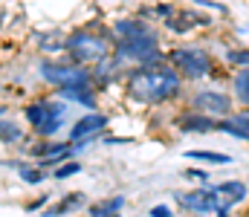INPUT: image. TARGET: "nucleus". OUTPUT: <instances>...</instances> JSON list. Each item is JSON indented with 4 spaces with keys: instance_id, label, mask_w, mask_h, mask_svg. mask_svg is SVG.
<instances>
[{
    "instance_id": "c756f323",
    "label": "nucleus",
    "mask_w": 249,
    "mask_h": 217,
    "mask_svg": "<svg viewBox=\"0 0 249 217\" xmlns=\"http://www.w3.org/2000/svg\"><path fill=\"white\" fill-rule=\"evenodd\" d=\"M6 113H9V104H3V101H0V116H6Z\"/></svg>"
},
{
    "instance_id": "a878e982",
    "label": "nucleus",
    "mask_w": 249,
    "mask_h": 217,
    "mask_svg": "<svg viewBox=\"0 0 249 217\" xmlns=\"http://www.w3.org/2000/svg\"><path fill=\"white\" fill-rule=\"evenodd\" d=\"M50 203H53V194H50V191H44V194H38L35 200H29L23 212H29V215H35V212H44V209H47Z\"/></svg>"
},
{
    "instance_id": "bb28decb",
    "label": "nucleus",
    "mask_w": 249,
    "mask_h": 217,
    "mask_svg": "<svg viewBox=\"0 0 249 217\" xmlns=\"http://www.w3.org/2000/svg\"><path fill=\"white\" fill-rule=\"evenodd\" d=\"M191 6H203V9H212L217 15H229V6L220 3V0H191Z\"/></svg>"
},
{
    "instance_id": "7ed1b4c3",
    "label": "nucleus",
    "mask_w": 249,
    "mask_h": 217,
    "mask_svg": "<svg viewBox=\"0 0 249 217\" xmlns=\"http://www.w3.org/2000/svg\"><path fill=\"white\" fill-rule=\"evenodd\" d=\"M113 55V32L110 26H99V20L75 26L64 38V58L81 67H93Z\"/></svg>"
},
{
    "instance_id": "f03ea898",
    "label": "nucleus",
    "mask_w": 249,
    "mask_h": 217,
    "mask_svg": "<svg viewBox=\"0 0 249 217\" xmlns=\"http://www.w3.org/2000/svg\"><path fill=\"white\" fill-rule=\"evenodd\" d=\"M113 32V55L124 67L136 64H162L165 61V47H162V32L136 15L116 17L110 23Z\"/></svg>"
},
{
    "instance_id": "cd10ccee",
    "label": "nucleus",
    "mask_w": 249,
    "mask_h": 217,
    "mask_svg": "<svg viewBox=\"0 0 249 217\" xmlns=\"http://www.w3.org/2000/svg\"><path fill=\"white\" fill-rule=\"evenodd\" d=\"M148 217H177V212H174L168 203H157V206L148 209Z\"/></svg>"
},
{
    "instance_id": "6ab92c4d",
    "label": "nucleus",
    "mask_w": 249,
    "mask_h": 217,
    "mask_svg": "<svg viewBox=\"0 0 249 217\" xmlns=\"http://www.w3.org/2000/svg\"><path fill=\"white\" fill-rule=\"evenodd\" d=\"M183 156L191 162H206V165H232V153H223V150H209V148H191L183 150Z\"/></svg>"
},
{
    "instance_id": "20e7f679",
    "label": "nucleus",
    "mask_w": 249,
    "mask_h": 217,
    "mask_svg": "<svg viewBox=\"0 0 249 217\" xmlns=\"http://www.w3.org/2000/svg\"><path fill=\"white\" fill-rule=\"evenodd\" d=\"M20 116H23V125L38 139H55L67 128L70 101L58 99L55 93H38V96H32V99L23 101Z\"/></svg>"
},
{
    "instance_id": "9d476101",
    "label": "nucleus",
    "mask_w": 249,
    "mask_h": 217,
    "mask_svg": "<svg viewBox=\"0 0 249 217\" xmlns=\"http://www.w3.org/2000/svg\"><path fill=\"white\" fill-rule=\"evenodd\" d=\"M171 125L180 131V134H186V136H203V134H217V119L214 116H206V113H197V110H191L186 104V110H180L174 119H171Z\"/></svg>"
},
{
    "instance_id": "f8f14e48",
    "label": "nucleus",
    "mask_w": 249,
    "mask_h": 217,
    "mask_svg": "<svg viewBox=\"0 0 249 217\" xmlns=\"http://www.w3.org/2000/svg\"><path fill=\"white\" fill-rule=\"evenodd\" d=\"M217 134H226L238 142L249 145V107H235L229 116L217 119Z\"/></svg>"
},
{
    "instance_id": "aec40b11",
    "label": "nucleus",
    "mask_w": 249,
    "mask_h": 217,
    "mask_svg": "<svg viewBox=\"0 0 249 217\" xmlns=\"http://www.w3.org/2000/svg\"><path fill=\"white\" fill-rule=\"evenodd\" d=\"M229 93L235 96V104L238 107H249V67L247 70H232L229 75Z\"/></svg>"
},
{
    "instance_id": "0eeeda50",
    "label": "nucleus",
    "mask_w": 249,
    "mask_h": 217,
    "mask_svg": "<svg viewBox=\"0 0 249 217\" xmlns=\"http://www.w3.org/2000/svg\"><path fill=\"white\" fill-rule=\"evenodd\" d=\"M110 122H113V119H110V113H105V110H87L84 116H78L75 122H70L67 139L72 142L75 156H78L81 150H87L93 142H99V139L107 134Z\"/></svg>"
},
{
    "instance_id": "ddd939ff",
    "label": "nucleus",
    "mask_w": 249,
    "mask_h": 217,
    "mask_svg": "<svg viewBox=\"0 0 249 217\" xmlns=\"http://www.w3.org/2000/svg\"><path fill=\"white\" fill-rule=\"evenodd\" d=\"M53 93L58 99H64V101L75 104V107H84V110H99V104H102L99 87H58Z\"/></svg>"
},
{
    "instance_id": "c85d7f7f",
    "label": "nucleus",
    "mask_w": 249,
    "mask_h": 217,
    "mask_svg": "<svg viewBox=\"0 0 249 217\" xmlns=\"http://www.w3.org/2000/svg\"><path fill=\"white\" fill-rule=\"evenodd\" d=\"M99 142H105V145H133L136 139H133V136H113V134H105Z\"/></svg>"
},
{
    "instance_id": "39448f33",
    "label": "nucleus",
    "mask_w": 249,
    "mask_h": 217,
    "mask_svg": "<svg viewBox=\"0 0 249 217\" xmlns=\"http://www.w3.org/2000/svg\"><path fill=\"white\" fill-rule=\"evenodd\" d=\"M165 61L174 67V70L183 75V81H191V84H200L206 81L212 72L217 70V58L209 47L203 44H194V41H186V44H174L165 50Z\"/></svg>"
},
{
    "instance_id": "9b49d317",
    "label": "nucleus",
    "mask_w": 249,
    "mask_h": 217,
    "mask_svg": "<svg viewBox=\"0 0 249 217\" xmlns=\"http://www.w3.org/2000/svg\"><path fill=\"white\" fill-rule=\"evenodd\" d=\"M214 188L220 194V212H235L249 200V183L244 180H223V183H214Z\"/></svg>"
},
{
    "instance_id": "423d86ee",
    "label": "nucleus",
    "mask_w": 249,
    "mask_h": 217,
    "mask_svg": "<svg viewBox=\"0 0 249 217\" xmlns=\"http://www.w3.org/2000/svg\"><path fill=\"white\" fill-rule=\"evenodd\" d=\"M38 78L50 87V90H58V87H96L93 81V72L90 67H81V64H72V61H58V58H41L38 61Z\"/></svg>"
},
{
    "instance_id": "f257e3e1",
    "label": "nucleus",
    "mask_w": 249,
    "mask_h": 217,
    "mask_svg": "<svg viewBox=\"0 0 249 217\" xmlns=\"http://www.w3.org/2000/svg\"><path fill=\"white\" fill-rule=\"evenodd\" d=\"M122 93L124 99H130L142 107H162L168 101L183 99L186 81L168 61H162V64H136V67L124 70Z\"/></svg>"
},
{
    "instance_id": "393cba45",
    "label": "nucleus",
    "mask_w": 249,
    "mask_h": 217,
    "mask_svg": "<svg viewBox=\"0 0 249 217\" xmlns=\"http://www.w3.org/2000/svg\"><path fill=\"white\" fill-rule=\"evenodd\" d=\"M183 180H188V183H212V174L206 168L188 165V168H183Z\"/></svg>"
},
{
    "instance_id": "7c9ffc66",
    "label": "nucleus",
    "mask_w": 249,
    "mask_h": 217,
    "mask_svg": "<svg viewBox=\"0 0 249 217\" xmlns=\"http://www.w3.org/2000/svg\"><path fill=\"white\" fill-rule=\"evenodd\" d=\"M214 217H235V215H232V212H217Z\"/></svg>"
},
{
    "instance_id": "5701e85b",
    "label": "nucleus",
    "mask_w": 249,
    "mask_h": 217,
    "mask_svg": "<svg viewBox=\"0 0 249 217\" xmlns=\"http://www.w3.org/2000/svg\"><path fill=\"white\" fill-rule=\"evenodd\" d=\"M81 171H84V162H78V159H67V162H61L58 168L50 171V180L64 183V180H70V177H75V174H81Z\"/></svg>"
},
{
    "instance_id": "412c9836",
    "label": "nucleus",
    "mask_w": 249,
    "mask_h": 217,
    "mask_svg": "<svg viewBox=\"0 0 249 217\" xmlns=\"http://www.w3.org/2000/svg\"><path fill=\"white\" fill-rule=\"evenodd\" d=\"M223 64L229 70H247L249 67V47L244 44H232L223 50Z\"/></svg>"
},
{
    "instance_id": "b1692460",
    "label": "nucleus",
    "mask_w": 249,
    "mask_h": 217,
    "mask_svg": "<svg viewBox=\"0 0 249 217\" xmlns=\"http://www.w3.org/2000/svg\"><path fill=\"white\" fill-rule=\"evenodd\" d=\"M177 9H180V6H177V3H171V0H157V3H154V20H160V23H162V20L174 17V15H177Z\"/></svg>"
},
{
    "instance_id": "a211bd4d",
    "label": "nucleus",
    "mask_w": 249,
    "mask_h": 217,
    "mask_svg": "<svg viewBox=\"0 0 249 217\" xmlns=\"http://www.w3.org/2000/svg\"><path fill=\"white\" fill-rule=\"evenodd\" d=\"M26 139V131H23V122H18L15 116H0V145H23Z\"/></svg>"
},
{
    "instance_id": "4468645a",
    "label": "nucleus",
    "mask_w": 249,
    "mask_h": 217,
    "mask_svg": "<svg viewBox=\"0 0 249 217\" xmlns=\"http://www.w3.org/2000/svg\"><path fill=\"white\" fill-rule=\"evenodd\" d=\"M3 165L6 168H12V171H18V177H20V183L23 185H44L47 180H50V171H44V168H38L32 159H23V156H15V159H3Z\"/></svg>"
},
{
    "instance_id": "4be33fe9",
    "label": "nucleus",
    "mask_w": 249,
    "mask_h": 217,
    "mask_svg": "<svg viewBox=\"0 0 249 217\" xmlns=\"http://www.w3.org/2000/svg\"><path fill=\"white\" fill-rule=\"evenodd\" d=\"M162 29H165L168 35H177V38H186V35H194V32H197V29H194V23H188L186 17L180 15V9H177V15H174V17L162 20Z\"/></svg>"
},
{
    "instance_id": "1a4fd4ad",
    "label": "nucleus",
    "mask_w": 249,
    "mask_h": 217,
    "mask_svg": "<svg viewBox=\"0 0 249 217\" xmlns=\"http://www.w3.org/2000/svg\"><path fill=\"white\" fill-rule=\"evenodd\" d=\"M186 104L197 113H206V116H214V119H223L229 116L238 104H235V96L220 90V87H200L194 90L191 96L186 99Z\"/></svg>"
},
{
    "instance_id": "2f4dec72",
    "label": "nucleus",
    "mask_w": 249,
    "mask_h": 217,
    "mask_svg": "<svg viewBox=\"0 0 249 217\" xmlns=\"http://www.w3.org/2000/svg\"><path fill=\"white\" fill-rule=\"evenodd\" d=\"M244 217H249V209H247V212H244Z\"/></svg>"
},
{
    "instance_id": "6e6552de",
    "label": "nucleus",
    "mask_w": 249,
    "mask_h": 217,
    "mask_svg": "<svg viewBox=\"0 0 249 217\" xmlns=\"http://www.w3.org/2000/svg\"><path fill=\"white\" fill-rule=\"evenodd\" d=\"M174 203L186 215H194V217H206L220 212V194H217L214 183H200V185H191L186 191H174Z\"/></svg>"
},
{
    "instance_id": "2eb2a0df",
    "label": "nucleus",
    "mask_w": 249,
    "mask_h": 217,
    "mask_svg": "<svg viewBox=\"0 0 249 217\" xmlns=\"http://www.w3.org/2000/svg\"><path fill=\"white\" fill-rule=\"evenodd\" d=\"M72 142L70 139H32V142H23L20 145V150L26 153V159H47V156H55V153H61V150H70Z\"/></svg>"
},
{
    "instance_id": "dca6fc26",
    "label": "nucleus",
    "mask_w": 249,
    "mask_h": 217,
    "mask_svg": "<svg viewBox=\"0 0 249 217\" xmlns=\"http://www.w3.org/2000/svg\"><path fill=\"white\" fill-rule=\"evenodd\" d=\"M87 194L84 191H67L61 200H55V203H50L41 217H67V215H75L78 209H87Z\"/></svg>"
},
{
    "instance_id": "f3484780",
    "label": "nucleus",
    "mask_w": 249,
    "mask_h": 217,
    "mask_svg": "<svg viewBox=\"0 0 249 217\" xmlns=\"http://www.w3.org/2000/svg\"><path fill=\"white\" fill-rule=\"evenodd\" d=\"M127 209V197L124 194H110L102 197L96 203H87V217H110V215H122Z\"/></svg>"
}]
</instances>
